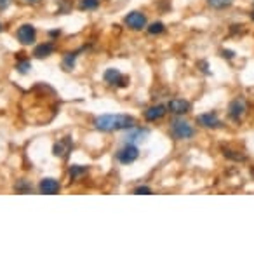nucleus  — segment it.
<instances>
[{
	"instance_id": "nucleus-1",
	"label": "nucleus",
	"mask_w": 254,
	"mask_h": 256,
	"mask_svg": "<svg viewBox=\"0 0 254 256\" xmlns=\"http://www.w3.org/2000/svg\"><path fill=\"white\" fill-rule=\"evenodd\" d=\"M136 124L134 117L126 114H106L99 115L94 120V128L98 131L103 132H112V131H120V129H129Z\"/></svg>"
},
{
	"instance_id": "nucleus-2",
	"label": "nucleus",
	"mask_w": 254,
	"mask_h": 256,
	"mask_svg": "<svg viewBox=\"0 0 254 256\" xmlns=\"http://www.w3.org/2000/svg\"><path fill=\"white\" fill-rule=\"evenodd\" d=\"M171 134L176 140H192L195 136V128L183 118H174L171 122Z\"/></svg>"
},
{
	"instance_id": "nucleus-3",
	"label": "nucleus",
	"mask_w": 254,
	"mask_h": 256,
	"mask_svg": "<svg viewBox=\"0 0 254 256\" xmlns=\"http://www.w3.org/2000/svg\"><path fill=\"white\" fill-rule=\"evenodd\" d=\"M16 38L19 44L23 46H30L33 44L35 40H37V30H35L33 24H21L19 28H17L16 32Z\"/></svg>"
},
{
	"instance_id": "nucleus-4",
	"label": "nucleus",
	"mask_w": 254,
	"mask_h": 256,
	"mask_svg": "<svg viewBox=\"0 0 254 256\" xmlns=\"http://www.w3.org/2000/svg\"><path fill=\"white\" fill-rule=\"evenodd\" d=\"M103 80L108 86H115V88H126L129 84V77L122 75L117 68H108V70L103 74Z\"/></svg>"
},
{
	"instance_id": "nucleus-5",
	"label": "nucleus",
	"mask_w": 254,
	"mask_h": 256,
	"mask_svg": "<svg viewBox=\"0 0 254 256\" xmlns=\"http://www.w3.org/2000/svg\"><path fill=\"white\" fill-rule=\"evenodd\" d=\"M246 112H248V102L244 98H235L234 102L228 104V117L235 122L241 120L246 115Z\"/></svg>"
},
{
	"instance_id": "nucleus-6",
	"label": "nucleus",
	"mask_w": 254,
	"mask_h": 256,
	"mask_svg": "<svg viewBox=\"0 0 254 256\" xmlns=\"http://www.w3.org/2000/svg\"><path fill=\"white\" fill-rule=\"evenodd\" d=\"M138 157H139L138 146L131 145V143H126V146H122V148L117 152V160H119L120 164H132Z\"/></svg>"
},
{
	"instance_id": "nucleus-7",
	"label": "nucleus",
	"mask_w": 254,
	"mask_h": 256,
	"mask_svg": "<svg viewBox=\"0 0 254 256\" xmlns=\"http://www.w3.org/2000/svg\"><path fill=\"white\" fill-rule=\"evenodd\" d=\"M148 136H150V131L146 128H134V126H132V128H129L124 140H126V143H131V145H138V143L146 142Z\"/></svg>"
},
{
	"instance_id": "nucleus-8",
	"label": "nucleus",
	"mask_w": 254,
	"mask_h": 256,
	"mask_svg": "<svg viewBox=\"0 0 254 256\" xmlns=\"http://www.w3.org/2000/svg\"><path fill=\"white\" fill-rule=\"evenodd\" d=\"M124 23L131 30H143V28H146V16L143 12H139V10H132L124 18Z\"/></svg>"
},
{
	"instance_id": "nucleus-9",
	"label": "nucleus",
	"mask_w": 254,
	"mask_h": 256,
	"mask_svg": "<svg viewBox=\"0 0 254 256\" xmlns=\"http://www.w3.org/2000/svg\"><path fill=\"white\" fill-rule=\"evenodd\" d=\"M197 124L202 126V128H207V129H216V128H221L223 122H221V118L218 117L216 112H207V114H202L197 117Z\"/></svg>"
},
{
	"instance_id": "nucleus-10",
	"label": "nucleus",
	"mask_w": 254,
	"mask_h": 256,
	"mask_svg": "<svg viewBox=\"0 0 254 256\" xmlns=\"http://www.w3.org/2000/svg\"><path fill=\"white\" fill-rule=\"evenodd\" d=\"M59 188H61V185L54 178H44L38 183V190H40V194H45V196H54V194L59 192Z\"/></svg>"
},
{
	"instance_id": "nucleus-11",
	"label": "nucleus",
	"mask_w": 254,
	"mask_h": 256,
	"mask_svg": "<svg viewBox=\"0 0 254 256\" xmlns=\"http://www.w3.org/2000/svg\"><path fill=\"white\" fill-rule=\"evenodd\" d=\"M167 110L174 115H185L190 112V103H188L187 100H171V102L167 103Z\"/></svg>"
},
{
	"instance_id": "nucleus-12",
	"label": "nucleus",
	"mask_w": 254,
	"mask_h": 256,
	"mask_svg": "<svg viewBox=\"0 0 254 256\" xmlns=\"http://www.w3.org/2000/svg\"><path fill=\"white\" fill-rule=\"evenodd\" d=\"M71 146H73V142H71V138H63V140H59L58 143L54 145V148H52V154L56 155V157H61L64 158L68 154L71 152Z\"/></svg>"
},
{
	"instance_id": "nucleus-13",
	"label": "nucleus",
	"mask_w": 254,
	"mask_h": 256,
	"mask_svg": "<svg viewBox=\"0 0 254 256\" xmlns=\"http://www.w3.org/2000/svg\"><path fill=\"white\" fill-rule=\"evenodd\" d=\"M167 112V106H164V104H155V106H150L148 110H145V118L148 122H155L159 120V118H162L164 115H166Z\"/></svg>"
},
{
	"instance_id": "nucleus-14",
	"label": "nucleus",
	"mask_w": 254,
	"mask_h": 256,
	"mask_svg": "<svg viewBox=\"0 0 254 256\" xmlns=\"http://www.w3.org/2000/svg\"><path fill=\"white\" fill-rule=\"evenodd\" d=\"M52 52H54V46H52L51 42H44V44H40V46L35 48L33 56L38 58V60H42V58H49Z\"/></svg>"
},
{
	"instance_id": "nucleus-15",
	"label": "nucleus",
	"mask_w": 254,
	"mask_h": 256,
	"mask_svg": "<svg viewBox=\"0 0 254 256\" xmlns=\"http://www.w3.org/2000/svg\"><path fill=\"white\" fill-rule=\"evenodd\" d=\"M232 4H234V0H207V6L213 7V9H227V7H230Z\"/></svg>"
},
{
	"instance_id": "nucleus-16",
	"label": "nucleus",
	"mask_w": 254,
	"mask_h": 256,
	"mask_svg": "<svg viewBox=\"0 0 254 256\" xmlns=\"http://www.w3.org/2000/svg\"><path fill=\"white\" fill-rule=\"evenodd\" d=\"M99 7V0H80L78 2V9L82 10H94Z\"/></svg>"
},
{
	"instance_id": "nucleus-17",
	"label": "nucleus",
	"mask_w": 254,
	"mask_h": 256,
	"mask_svg": "<svg viewBox=\"0 0 254 256\" xmlns=\"http://www.w3.org/2000/svg\"><path fill=\"white\" fill-rule=\"evenodd\" d=\"M146 30H148L150 35H160L166 32V26H164V23H160V21H157V23H152L150 26H146Z\"/></svg>"
},
{
	"instance_id": "nucleus-18",
	"label": "nucleus",
	"mask_w": 254,
	"mask_h": 256,
	"mask_svg": "<svg viewBox=\"0 0 254 256\" xmlns=\"http://www.w3.org/2000/svg\"><path fill=\"white\" fill-rule=\"evenodd\" d=\"M85 172H87V168H84V166H71L70 168V178L77 180V178H80L82 174H85Z\"/></svg>"
},
{
	"instance_id": "nucleus-19",
	"label": "nucleus",
	"mask_w": 254,
	"mask_h": 256,
	"mask_svg": "<svg viewBox=\"0 0 254 256\" xmlns=\"http://www.w3.org/2000/svg\"><path fill=\"white\" fill-rule=\"evenodd\" d=\"M75 58H77V52H68L63 60V68L64 70H71L75 66Z\"/></svg>"
},
{
	"instance_id": "nucleus-20",
	"label": "nucleus",
	"mask_w": 254,
	"mask_h": 256,
	"mask_svg": "<svg viewBox=\"0 0 254 256\" xmlns=\"http://www.w3.org/2000/svg\"><path fill=\"white\" fill-rule=\"evenodd\" d=\"M16 70L19 72V74H28V72L31 70V63H30V60H21L19 63L16 64Z\"/></svg>"
},
{
	"instance_id": "nucleus-21",
	"label": "nucleus",
	"mask_w": 254,
	"mask_h": 256,
	"mask_svg": "<svg viewBox=\"0 0 254 256\" xmlns=\"http://www.w3.org/2000/svg\"><path fill=\"white\" fill-rule=\"evenodd\" d=\"M134 194H138V196H148V194H152V188L150 186H138V188L134 190Z\"/></svg>"
},
{
	"instance_id": "nucleus-22",
	"label": "nucleus",
	"mask_w": 254,
	"mask_h": 256,
	"mask_svg": "<svg viewBox=\"0 0 254 256\" xmlns=\"http://www.w3.org/2000/svg\"><path fill=\"white\" fill-rule=\"evenodd\" d=\"M16 190H19V192H30L31 186L26 185V183H19V185H16Z\"/></svg>"
},
{
	"instance_id": "nucleus-23",
	"label": "nucleus",
	"mask_w": 254,
	"mask_h": 256,
	"mask_svg": "<svg viewBox=\"0 0 254 256\" xmlns=\"http://www.w3.org/2000/svg\"><path fill=\"white\" fill-rule=\"evenodd\" d=\"M221 56L227 58V60H232V58L235 56V52L234 51H228V49H223V51H221Z\"/></svg>"
},
{
	"instance_id": "nucleus-24",
	"label": "nucleus",
	"mask_w": 254,
	"mask_h": 256,
	"mask_svg": "<svg viewBox=\"0 0 254 256\" xmlns=\"http://www.w3.org/2000/svg\"><path fill=\"white\" fill-rule=\"evenodd\" d=\"M10 2H12V0H0V10H5L7 7L10 6Z\"/></svg>"
},
{
	"instance_id": "nucleus-25",
	"label": "nucleus",
	"mask_w": 254,
	"mask_h": 256,
	"mask_svg": "<svg viewBox=\"0 0 254 256\" xmlns=\"http://www.w3.org/2000/svg\"><path fill=\"white\" fill-rule=\"evenodd\" d=\"M200 66H202V72H204V74H209V70H207V63H206V61H200Z\"/></svg>"
},
{
	"instance_id": "nucleus-26",
	"label": "nucleus",
	"mask_w": 254,
	"mask_h": 256,
	"mask_svg": "<svg viewBox=\"0 0 254 256\" xmlns=\"http://www.w3.org/2000/svg\"><path fill=\"white\" fill-rule=\"evenodd\" d=\"M51 35H52V37H58V35H59V30H54V32H51Z\"/></svg>"
},
{
	"instance_id": "nucleus-27",
	"label": "nucleus",
	"mask_w": 254,
	"mask_h": 256,
	"mask_svg": "<svg viewBox=\"0 0 254 256\" xmlns=\"http://www.w3.org/2000/svg\"><path fill=\"white\" fill-rule=\"evenodd\" d=\"M26 2H30V4H38L40 0H26Z\"/></svg>"
},
{
	"instance_id": "nucleus-28",
	"label": "nucleus",
	"mask_w": 254,
	"mask_h": 256,
	"mask_svg": "<svg viewBox=\"0 0 254 256\" xmlns=\"http://www.w3.org/2000/svg\"><path fill=\"white\" fill-rule=\"evenodd\" d=\"M251 18H253V20H254V10H253V12H251Z\"/></svg>"
},
{
	"instance_id": "nucleus-29",
	"label": "nucleus",
	"mask_w": 254,
	"mask_h": 256,
	"mask_svg": "<svg viewBox=\"0 0 254 256\" xmlns=\"http://www.w3.org/2000/svg\"><path fill=\"white\" fill-rule=\"evenodd\" d=\"M0 32H2V24H0Z\"/></svg>"
}]
</instances>
